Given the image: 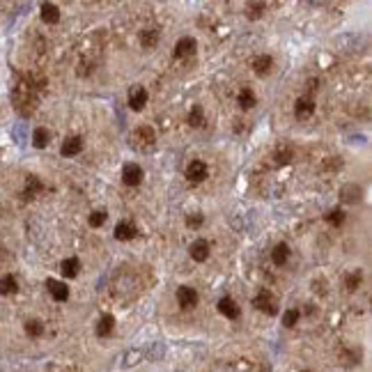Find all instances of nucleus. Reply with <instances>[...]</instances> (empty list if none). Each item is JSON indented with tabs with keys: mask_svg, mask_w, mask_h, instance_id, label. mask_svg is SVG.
Instances as JSON below:
<instances>
[{
	"mask_svg": "<svg viewBox=\"0 0 372 372\" xmlns=\"http://www.w3.org/2000/svg\"><path fill=\"white\" fill-rule=\"evenodd\" d=\"M361 41H363L361 35H342L335 39V46H340L342 51H358L361 48Z\"/></svg>",
	"mask_w": 372,
	"mask_h": 372,
	"instance_id": "12",
	"label": "nucleus"
},
{
	"mask_svg": "<svg viewBox=\"0 0 372 372\" xmlns=\"http://www.w3.org/2000/svg\"><path fill=\"white\" fill-rule=\"evenodd\" d=\"M177 301L179 306L184 308V310H188V308H193L197 303V294L193 287H186V285H182V287H177Z\"/></svg>",
	"mask_w": 372,
	"mask_h": 372,
	"instance_id": "5",
	"label": "nucleus"
},
{
	"mask_svg": "<svg viewBox=\"0 0 372 372\" xmlns=\"http://www.w3.org/2000/svg\"><path fill=\"white\" fill-rule=\"evenodd\" d=\"M140 44L145 46V48H154V46L159 44V30H154V28L142 30L140 32Z\"/></svg>",
	"mask_w": 372,
	"mask_h": 372,
	"instance_id": "20",
	"label": "nucleus"
},
{
	"mask_svg": "<svg viewBox=\"0 0 372 372\" xmlns=\"http://www.w3.org/2000/svg\"><path fill=\"white\" fill-rule=\"evenodd\" d=\"M78 269H81V262H78L76 257H69V260H64L62 264H60V271H62L64 278H76Z\"/></svg>",
	"mask_w": 372,
	"mask_h": 372,
	"instance_id": "18",
	"label": "nucleus"
},
{
	"mask_svg": "<svg viewBox=\"0 0 372 372\" xmlns=\"http://www.w3.org/2000/svg\"><path fill=\"white\" fill-rule=\"evenodd\" d=\"M113 324H115V317L113 315H104L99 319V324H96V335H99V338L108 335L110 331H113Z\"/></svg>",
	"mask_w": 372,
	"mask_h": 372,
	"instance_id": "21",
	"label": "nucleus"
},
{
	"mask_svg": "<svg viewBox=\"0 0 372 372\" xmlns=\"http://www.w3.org/2000/svg\"><path fill=\"white\" fill-rule=\"evenodd\" d=\"M26 333L32 335V338H37V335L44 333V324H41V321H37V319L28 321V324H26Z\"/></svg>",
	"mask_w": 372,
	"mask_h": 372,
	"instance_id": "31",
	"label": "nucleus"
},
{
	"mask_svg": "<svg viewBox=\"0 0 372 372\" xmlns=\"http://www.w3.org/2000/svg\"><path fill=\"white\" fill-rule=\"evenodd\" d=\"M287 257H289V246L287 243H278V246L271 251V262H274L276 266L287 264Z\"/></svg>",
	"mask_w": 372,
	"mask_h": 372,
	"instance_id": "17",
	"label": "nucleus"
},
{
	"mask_svg": "<svg viewBox=\"0 0 372 372\" xmlns=\"http://www.w3.org/2000/svg\"><path fill=\"white\" fill-rule=\"evenodd\" d=\"M46 287H48L51 296H53L55 301H67V299H69V287L64 283H60V280L48 278V280H46Z\"/></svg>",
	"mask_w": 372,
	"mask_h": 372,
	"instance_id": "9",
	"label": "nucleus"
},
{
	"mask_svg": "<svg viewBox=\"0 0 372 372\" xmlns=\"http://www.w3.org/2000/svg\"><path fill=\"white\" fill-rule=\"evenodd\" d=\"M106 216H108V214H106V211H101V209L99 211H92V214H90V225H92V228H101V225L106 223Z\"/></svg>",
	"mask_w": 372,
	"mask_h": 372,
	"instance_id": "33",
	"label": "nucleus"
},
{
	"mask_svg": "<svg viewBox=\"0 0 372 372\" xmlns=\"http://www.w3.org/2000/svg\"><path fill=\"white\" fill-rule=\"evenodd\" d=\"M271 64H274V60H271L269 55H257V58L253 60V71L260 73V76H264V73L271 69Z\"/></svg>",
	"mask_w": 372,
	"mask_h": 372,
	"instance_id": "19",
	"label": "nucleus"
},
{
	"mask_svg": "<svg viewBox=\"0 0 372 372\" xmlns=\"http://www.w3.org/2000/svg\"><path fill=\"white\" fill-rule=\"evenodd\" d=\"M16 289H18V283H16V278H14L12 274H7V276L0 278V294H14Z\"/></svg>",
	"mask_w": 372,
	"mask_h": 372,
	"instance_id": "22",
	"label": "nucleus"
},
{
	"mask_svg": "<svg viewBox=\"0 0 372 372\" xmlns=\"http://www.w3.org/2000/svg\"><path fill=\"white\" fill-rule=\"evenodd\" d=\"M315 113V104H312V99H306V96H301V99H296V104H294V115H296V119H308L310 115Z\"/></svg>",
	"mask_w": 372,
	"mask_h": 372,
	"instance_id": "8",
	"label": "nucleus"
},
{
	"mask_svg": "<svg viewBox=\"0 0 372 372\" xmlns=\"http://www.w3.org/2000/svg\"><path fill=\"white\" fill-rule=\"evenodd\" d=\"M188 253H191V257L195 262H205L207 257H209V243H207L205 239H195V241L188 246Z\"/></svg>",
	"mask_w": 372,
	"mask_h": 372,
	"instance_id": "10",
	"label": "nucleus"
},
{
	"mask_svg": "<svg viewBox=\"0 0 372 372\" xmlns=\"http://www.w3.org/2000/svg\"><path fill=\"white\" fill-rule=\"evenodd\" d=\"M202 220H205V218H202V214H188L186 216V225H188V228H200Z\"/></svg>",
	"mask_w": 372,
	"mask_h": 372,
	"instance_id": "36",
	"label": "nucleus"
},
{
	"mask_svg": "<svg viewBox=\"0 0 372 372\" xmlns=\"http://www.w3.org/2000/svg\"><path fill=\"white\" fill-rule=\"evenodd\" d=\"M145 356V352H129L127 356H124V365L127 367H131V365H136L138 361H140V358Z\"/></svg>",
	"mask_w": 372,
	"mask_h": 372,
	"instance_id": "35",
	"label": "nucleus"
},
{
	"mask_svg": "<svg viewBox=\"0 0 372 372\" xmlns=\"http://www.w3.org/2000/svg\"><path fill=\"white\" fill-rule=\"evenodd\" d=\"M218 310H220V315H225L228 319H237L239 317V306L234 303V299H230V296H223L218 301Z\"/></svg>",
	"mask_w": 372,
	"mask_h": 372,
	"instance_id": "13",
	"label": "nucleus"
},
{
	"mask_svg": "<svg viewBox=\"0 0 372 372\" xmlns=\"http://www.w3.org/2000/svg\"><path fill=\"white\" fill-rule=\"evenodd\" d=\"M299 317H301V312H299V310H294V308H289V310L283 315V324L287 326V329H292V326H296Z\"/></svg>",
	"mask_w": 372,
	"mask_h": 372,
	"instance_id": "29",
	"label": "nucleus"
},
{
	"mask_svg": "<svg viewBox=\"0 0 372 372\" xmlns=\"http://www.w3.org/2000/svg\"><path fill=\"white\" fill-rule=\"evenodd\" d=\"M292 156H294V152L289 150L287 145H278V150L274 152V159H276V163H278V165L289 163V161H292Z\"/></svg>",
	"mask_w": 372,
	"mask_h": 372,
	"instance_id": "23",
	"label": "nucleus"
},
{
	"mask_svg": "<svg viewBox=\"0 0 372 372\" xmlns=\"http://www.w3.org/2000/svg\"><path fill=\"white\" fill-rule=\"evenodd\" d=\"M62 156H76V154H81L83 152V140L78 136H73V138H69V140H64V145H62Z\"/></svg>",
	"mask_w": 372,
	"mask_h": 372,
	"instance_id": "16",
	"label": "nucleus"
},
{
	"mask_svg": "<svg viewBox=\"0 0 372 372\" xmlns=\"http://www.w3.org/2000/svg\"><path fill=\"white\" fill-rule=\"evenodd\" d=\"M48 131H46V129H35V133H32V145L37 147V150H44L46 145H48Z\"/></svg>",
	"mask_w": 372,
	"mask_h": 372,
	"instance_id": "24",
	"label": "nucleus"
},
{
	"mask_svg": "<svg viewBox=\"0 0 372 372\" xmlns=\"http://www.w3.org/2000/svg\"><path fill=\"white\" fill-rule=\"evenodd\" d=\"M39 14H41V21H44V23H51V26L60 21V9L55 7L53 3H44V5H41Z\"/></svg>",
	"mask_w": 372,
	"mask_h": 372,
	"instance_id": "15",
	"label": "nucleus"
},
{
	"mask_svg": "<svg viewBox=\"0 0 372 372\" xmlns=\"http://www.w3.org/2000/svg\"><path fill=\"white\" fill-rule=\"evenodd\" d=\"M207 175H209V170H207V165L202 163V161H191L186 168V179L193 184H200L207 179Z\"/></svg>",
	"mask_w": 372,
	"mask_h": 372,
	"instance_id": "3",
	"label": "nucleus"
},
{
	"mask_svg": "<svg viewBox=\"0 0 372 372\" xmlns=\"http://www.w3.org/2000/svg\"><path fill=\"white\" fill-rule=\"evenodd\" d=\"M308 5H310V7H321V5L326 3V0H306Z\"/></svg>",
	"mask_w": 372,
	"mask_h": 372,
	"instance_id": "37",
	"label": "nucleus"
},
{
	"mask_svg": "<svg viewBox=\"0 0 372 372\" xmlns=\"http://www.w3.org/2000/svg\"><path fill=\"white\" fill-rule=\"evenodd\" d=\"M195 48H197V44L193 37H182L175 44V58H188V55L195 53Z\"/></svg>",
	"mask_w": 372,
	"mask_h": 372,
	"instance_id": "7",
	"label": "nucleus"
},
{
	"mask_svg": "<svg viewBox=\"0 0 372 372\" xmlns=\"http://www.w3.org/2000/svg\"><path fill=\"white\" fill-rule=\"evenodd\" d=\"M145 104H147V90L145 87H140V85L131 87V90H129V106H131L133 110H142L145 108Z\"/></svg>",
	"mask_w": 372,
	"mask_h": 372,
	"instance_id": "6",
	"label": "nucleus"
},
{
	"mask_svg": "<svg viewBox=\"0 0 372 372\" xmlns=\"http://www.w3.org/2000/svg\"><path fill=\"white\" fill-rule=\"evenodd\" d=\"M41 182L39 179L35 177V175H30V177H28V184H26V195L28 197H32V195H37V193H41Z\"/></svg>",
	"mask_w": 372,
	"mask_h": 372,
	"instance_id": "27",
	"label": "nucleus"
},
{
	"mask_svg": "<svg viewBox=\"0 0 372 372\" xmlns=\"http://www.w3.org/2000/svg\"><path fill=\"white\" fill-rule=\"evenodd\" d=\"M262 12H264V5L262 3H248L246 5V16L248 18H260Z\"/></svg>",
	"mask_w": 372,
	"mask_h": 372,
	"instance_id": "30",
	"label": "nucleus"
},
{
	"mask_svg": "<svg viewBox=\"0 0 372 372\" xmlns=\"http://www.w3.org/2000/svg\"><path fill=\"white\" fill-rule=\"evenodd\" d=\"M361 197H363V188L358 186V184H344V186L340 188V200L342 202L356 205V202H361Z\"/></svg>",
	"mask_w": 372,
	"mask_h": 372,
	"instance_id": "4",
	"label": "nucleus"
},
{
	"mask_svg": "<svg viewBox=\"0 0 372 372\" xmlns=\"http://www.w3.org/2000/svg\"><path fill=\"white\" fill-rule=\"evenodd\" d=\"M133 138H136L142 147H152L154 145V140H156V133H154V129L152 127H140V129H136Z\"/></svg>",
	"mask_w": 372,
	"mask_h": 372,
	"instance_id": "14",
	"label": "nucleus"
},
{
	"mask_svg": "<svg viewBox=\"0 0 372 372\" xmlns=\"http://www.w3.org/2000/svg\"><path fill=\"white\" fill-rule=\"evenodd\" d=\"M188 124H191V127H202V124H205V113H202L200 106H195V108L188 113Z\"/></svg>",
	"mask_w": 372,
	"mask_h": 372,
	"instance_id": "28",
	"label": "nucleus"
},
{
	"mask_svg": "<svg viewBox=\"0 0 372 372\" xmlns=\"http://www.w3.org/2000/svg\"><path fill=\"white\" fill-rule=\"evenodd\" d=\"M326 220H329L331 225H335V228H340V225L344 223V214H342V209H333L331 214H326Z\"/></svg>",
	"mask_w": 372,
	"mask_h": 372,
	"instance_id": "32",
	"label": "nucleus"
},
{
	"mask_svg": "<svg viewBox=\"0 0 372 372\" xmlns=\"http://www.w3.org/2000/svg\"><path fill=\"white\" fill-rule=\"evenodd\" d=\"M361 280H363L361 271H354V274H349L347 276V289H349V292H354V289L361 285Z\"/></svg>",
	"mask_w": 372,
	"mask_h": 372,
	"instance_id": "34",
	"label": "nucleus"
},
{
	"mask_svg": "<svg viewBox=\"0 0 372 372\" xmlns=\"http://www.w3.org/2000/svg\"><path fill=\"white\" fill-rule=\"evenodd\" d=\"M253 306H255L257 310L266 312V315H276V312H278V308H276V299H274V294H269L266 289H262V292L257 294L255 299H253Z\"/></svg>",
	"mask_w": 372,
	"mask_h": 372,
	"instance_id": "1",
	"label": "nucleus"
},
{
	"mask_svg": "<svg viewBox=\"0 0 372 372\" xmlns=\"http://www.w3.org/2000/svg\"><path fill=\"white\" fill-rule=\"evenodd\" d=\"M138 234L136 225L129 223V220H122V223L115 225V239H119V241H129V239H133Z\"/></svg>",
	"mask_w": 372,
	"mask_h": 372,
	"instance_id": "11",
	"label": "nucleus"
},
{
	"mask_svg": "<svg viewBox=\"0 0 372 372\" xmlns=\"http://www.w3.org/2000/svg\"><path fill=\"white\" fill-rule=\"evenodd\" d=\"M122 182L127 186H138L142 182V168L138 163H127L122 168Z\"/></svg>",
	"mask_w": 372,
	"mask_h": 372,
	"instance_id": "2",
	"label": "nucleus"
},
{
	"mask_svg": "<svg viewBox=\"0 0 372 372\" xmlns=\"http://www.w3.org/2000/svg\"><path fill=\"white\" fill-rule=\"evenodd\" d=\"M163 354H165V344L163 342H152L150 347H147L145 356L150 358V361H159V358H163Z\"/></svg>",
	"mask_w": 372,
	"mask_h": 372,
	"instance_id": "25",
	"label": "nucleus"
},
{
	"mask_svg": "<svg viewBox=\"0 0 372 372\" xmlns=\"http://www.w3.org/2000/svg\"><path fill=\"white\" fill-rule=\"evenodd\" d=\"M239 106H241L243 110H248V108H253V106H255V94H253L251 90H248V87H243L241 92H239Z\"/></svg>",
	"mask_w": 372,
	"mask_h": 372,
	"instance_id": "26",
	"label": "nucleus"
}]
</instances>
